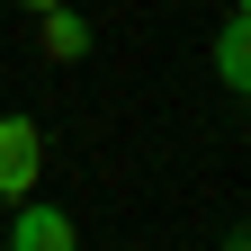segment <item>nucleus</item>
<instances>
[{"label": "nucleus", "instance_id": "obj_1", "mask_svg": "<svg viewBox=\"0 0 251 251\" xmlns=\"http://www.w3.org/2000/svg\"><path fill=\"white\" fill-rule=\"evenodd\" d=\"M36 179H45V126L9 108V117H0V198L27 206V198H36Z\"/></svg>", "mask_w": 251, "mask_h": 251}, {"label": "nucleus", "instance_id": "obj_2", "mask_svg": "<svg viewBox=\"0 0 251 251\" xmlns=\"http://www.w3.org/2000/svg\"><path fill=\"white\" fill-rule=\"evenodd\" d=\"M9 251H81V215L27 198V206H9Z\"/></svg>", "mask_w": 251, "mask_h": 251}, {"label": "nucleus", "instance_id": "obj_3", "mask_svg": "<svg viewBox=\"0 0 251 251\" xmlns=\"http://www.w3.org/2000/svg\"><path fill=\"white\" fill-rule=\"evenodd\" d=\"M215 81H225L233 99H251V9H233L215 27Z\"/></svg>", "mask_w": 251, "mask_h": 251}, {"label": "nucleus", "instance_id": "obj_4", "mask_svg": "<svg viewBox=\"0 0 251 251\" xmlns=\"http://www.w3.org/2000/svg\"><path fill=\"white\" fill-rule=\"evenodd\" d=\"M36 45H45V63H90V45H99V36H90V18L63 0V9L36 18Z\"/></svg>", "mask_w": 251, "mask_h": 251}, {"label": "nucleus", "instance_id": "obj_5", "mask_svg": "<svg viewBox=\"0 0 251 251\" xmlns=\"http://www.w3.org/2000/svg\"><path fill=\"white\" fill-rule=\"evenodd\" d=\"M225 251H251V225H233V233H225Z\"/></svg>", "mask_w": 251, "mask_h": 251}, {"label": "nucleus", "instance_id": "obj_6", "mask_svg": "<svg viewBox=\"0 0 251 251\" xmlns=\"http://www.w3.org/2000/svg\"><path fill=\"white\" fill-rule=\"evenodd\" d=\"M18 9H27V18H45V9H63V0H18Z\"/></svg>", "mask_w": 251, "mask_h": 251}, {"label": "nucleus", "instance_id": "obj_7", "mask_svg": "<svg viewBox=\"0 0 251 251\" xmlns=\"http://www.w3.org/2000/svg\"><path fill=\"white\" fill-rule=\"evenodd\" d=\"M233 9H251V0H233Z\"/></svg>", "mask_w": 251, "mask_h": 251}]
</instances>
